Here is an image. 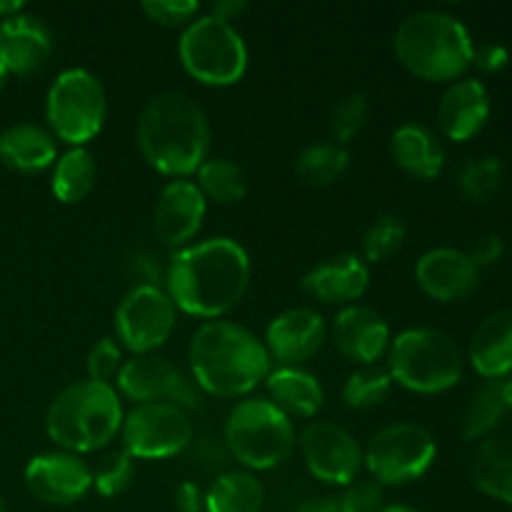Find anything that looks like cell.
I'll list each match as a JSON object with an SVG mask.
<instances>
[{
    "label": "cell",
    "mask_w": 512,
    "mask_h": 512,
    "mask_svg": "<svg viewBox=\"0 0 512 512\" xmlns=\"http://www.w3.org/2000/svg\"><path fill=\"white\" fill-rule=\"evenodd\" d=\"M248 285V250L223 235L175 250L165 265V293L195 318L220 320L243 300Z\"/></svg>",
    "instance_id": "obj_1"
},
{
    "label": "cell",
    "mask_w": 512,
    "mask_h": 512,
    "mask_svg": "<svg viewBox=\"0 0 512 512\" xmlns=\"http://www.w3.org/2000/svg\"><path fill=\"white\" fill-rule=\"evenodd\" d=\"M190 370L203 393L245 398L270 375L265 343L233 320H205L190 338Z\"/></svg>",
    "instance_id": "obj_2"
},
{
    "label": "cell",
    "mask_w": 512,
    "mask_h": 512,
    "mask_svg": "<svg viewBox=\"0 0 512 512\" xmlns=\"http://www.w3.org/2000/svg\"><path fill=\"white\" fill-rule=\"evenodd\" d=\"M135 140L150 168L170 178H188L208 160L210 123L190 95L160 93L145 103Z\"/></svg>",
    "instance_id": "obj_3"
},
{
    "label": "cell",
    "mask_w": 512,
    "mask_h": 512,
    "mask_svg": "<svg viewBox=\"0 0 512 512\" xmlns=\"http://www.w3.org/2000/svg\"><path fill=\"white\" fill-rule=\"evenodd\" d=\"M123 425V405L110 383L75 380L60 390L45 413V433L65 453H95L113 443Z\"/></svg>",
    "instance_id": "obj_4"
},
{
    "label": "cell",
    "mask_w": 512,
    "mask_h": 512,
    "mask_svg": "<svg viewBox=\"0 0 512 512\" xmlns=\"http://www.w3.org/2000/svg\"><path fill=\"white\" fill-rule=\"evenodd\" d=\"M393 45L405 70L433 83H455L473 65L475 45L468 28L440 10L408 15L395 30Z\"/></svg>",
    "instance_id": "obj_5"
},
{
    "label": "cell",
    "mask_w": 512,
    "mask_h": 512,
    "mask_svg": "<svg viewBox=\"0 0 512 512\" xmlns=\"http://www.w3.org/2000/svg\"><path fill=\"white\" fill-rule=\"evenodd\" d=\"M388 373L393 383L413 393H445L463 378V355L450 335L435 328H410L390 343Z\"/></svg>",
    "instance_id": "obj_6"
},
{
    "label": "cell",
    "mask_w": 512,
    "mask_h": 512,
    "mask_svg": "<svg viewBox=\"0 0 512 512\" xmlns=\"http://www.w3.org/2000/svg\"><path fill=\"white\" fill-rule=\"evenodd\" d=\"M293 420L268 398H245L225 420L228 453L248 470H273L288 463L295 450Z\"/></svg>",
    "instance_id": "obj_7"
},
{
    "label": "cell",
    "mask_w": 512,
    "mask_h": 512,
    "mask_svg": "<svg viewBox=\"0 0 512 512\" xmlns=\"http://www.w3.org/2000/svg\"><path fill=\"white\" fill-rule=\"evenodd\" d=\"M178 55L183 68L203 85L238 83L248 70V45L233 23L198 15L178 40Z\"/></svg>",
    "instance_id": "obj_8"
},
{
    "label": "cell",
    "mask_w": 512,
    "mask_h": 512,
    "mask_svg": "<svg viewBox=\"0 0 512 512\" xmlns=\"http://www.w3.org/2000/svg\"><path fill=\"white\" fill-rule=\"evenodd\" d=\"M105 115L108 98L98 75L85 68H68L53 80L45 100V118L63 143L85 148L100 133Z\"/></svg>",
    "instance_id": "obj_9"
},
{
    "label": "cell",
    "mask_w": 512,
    "mask_h": 512,
    "mask_svg": "<svg viewBox=\"0 0 512 512\" xmlns=\"http://www.w3.org/2000/svg\"><path fill=\"white\" fill-rule=\"evenodd\" d=\"M438 445L418 423H393L380 428L363 450V465L375 483L405 485L423 478L435 463Z\"/></svg>",
    "instance_id": "obj_10"
},
{
    "label": "cell",
    "mask_w": 512,
    "mask_h": 512,
    "mask_svg": "<svg viewBox=\"0 0 512 512\" xmlns=\"http://www.w3.org/2000/svg\"><path fill=\"white\" fill-rule=\"evenodd\" d=\"M120 438L135 460L173 458L193 443V420L173 403L135 405L123 415Z\"/></svg>",
    "instance_id": "obj_11"
},
{
    "label": "cell",
    "mask_w": 512,
    "mask_h": 512,
    "mask_svg": "<svg viewBox=\"0 0 512 512\" xmlns=\"http://www.w3.org/2000/svg\"><path fill=\"white\" fill-rule=\"evenodd\" d=\"M175 330V305L158 285H135L115 310V333L133 355H148L165 345Z\"/></svg>",
    "instance_id": "obj_12"
},
{
    "label": "cell",
    "mask_w": 512,
    "mask_h": 512,
    "mask_svg": "<svg viewBox=\"0 0 512 512\" xmlns=\"http://www.w3.org/2000/svg\"><path fill=\"white\" fill-rule=\"evenodd\" d=\"M305 468L323 485L348 488L363 470V448L350 430L333 420H313L298 435Z\"/></svg>",
    "instance_id": "obj_13"
},
{
    "label": "cell",
    "mask_w": 512,
    "mask_h": 512,
    "mask_svg": "<svg viewBox=\"0 0 512 512\" xmlns=\"http://www.w3.org/2000/svg\"><path fill=\"white\" fill-rule=\"evenodd\" d=\"M118 393L133 400L135 405L145 403H173L183 410L200 408V393L195 380L185 378L183 370L160 355H133L120 368Z\"/></svg>",
    "instance_id": "obj_14"
},
{
    "label": "cell",
    "mask_w": 512,
    "mask_h": 512,
    "mask_svg": "<svg viewBox=\"0 0 512 512\" xmlns=\"http://www.w3.org/2000/svg\"><path fill=\"white\" fill-rule=\"evenodd\" d=\"M30 495L45 505H75L93 490V468L75 453H43L25 465Z\"/></svg>",
    "instance_id": "obj_15"
},
{
    "label": "cell",
    "mask_w": 512,
    "mask_h": 512,
    "mask_svg": "<svg viewBox=\"0 0 512 512\" xmlns=\"http://www.w3.org/2000/svg\"><path fill=\"white\" fill-rule=\"evenodd\" d=\"M205 210H208V200L200 193L195 180H170L160 190L153 210L155 238L173 250L185 248L198 235L205 220Z\"/></svg>",
    "instance_id": "obj_16"
},
{
    "label": "cell",
    "mask_w": 512,
    "mask_h": 512,
    "mask_svg": "<svg viewBox=\"0 0 512 512\" xmlns=\"http://www.w3.org/2000/svg\"><path fill=\"white\" fill-rule=\"evenodd\" d=\"M325 338H328V325L323 315L315 313L313 308H290L270 320L263 343L270 360L298 368L323 348Z\"/></svg>",
    "instance_id": "obj_17"
},
{
    "label": "cell",
    "mask_w": 512,
    "mask_h": 512,
    "mask_svg": "<svg viewBox=\"0 0 512 512\" xmlns=\"http://www.w3.org/2000/svg\"><path fill=\"white\" fill-rule=\"evenodd\" d=\"M415 280L433 300L455 303L478 290L480 268L465 250L433 248L415 263Z\"/></svg>",
    "instance_id": "obj_18"
},
{
    "label": "cell",
    "mask_w": 512,
    "mask_h": 512,
    "mask_svg": "<svg viewBox=\"0 0 512 512\" xmlns=\"http://www.w3.org/2000/svg\"><path fill=\"white\" fill-rule=\"evenodd\" d=\"M335 348L358 365H375L390 343V325L368 305H345L333 320Z\"/></svg>",
    "instance_id": "obj_19"
},
{
    "label": "cell",
    "mask_w": 512,
    "mask_h": 512,
    "mask_svg": "<svg viewBox=\"0 0 512 512\" xmlns=\"http://www.w3.org/2000/svg\"><path fill=\"white\" fill-rule=\"evenodd\" d=\"M370 288V268L360 255L340 253L320 260L303 278V290L325 305H355Z\"/></svg>",
    "instance_id": "obj_20"
},
{
    "label": "cell",
    "mask_w": 512,
    "mask_h": 512,
    "mask_svg": "<svg viewBox=\"0 0 512 512\" xmlns=\"http://www.w3.org/2000/svg\"><path fill=\"white\" fill-rule=\"evenodd\" d=\"M53 53L48 25L35 15H10L0 20V63L8 73L30 75L45 65Z\"/></svg>",
    "instance_id": "obj_21"
},
{
    "label": "cell",
    "mask_w": 512,
    "mask_h": 512,
    "mask_svg": "<svg viewBox=\"0 0 512 512\" xmlns=\"http://www.w3.org/2000/svg\"><path fill=\"white\" fill-rule=\"evenodd\" d=\"M490 118L488 88L478 78H460L450 83L438 103V125L450 140L465 143L485 128Z\"/></svg>",
    "instance_id": "obj_22"
},
{
    "label": "cell",
    "mask_w": 512,
    "mask_h": 512,
    "mask_svg": "<svg viewBox=\"0 0 512 512\" xmlns=\"http://www.w3.org/2000/svg\"><path fill=\"white\" fill-rule=\"evenodd\" d=\"M468 355L485 380L508 378L512 373V310H498L478 325Z\"/></svg>",
    "instance_id": "obj_23"
},
{
    "label": "cell",
    "mask_w": 512,
    "mask_h": 512,
    "mask_svg": "<svg viewBox=\"0 0 512 512\" xmlns=\"http://www.w3.org/2000/svg\"><path fill=\"white\" fill-rule=\"evenodd\" d=\"M390 155L395 165L420 180H433L443 173L445 150L438 135L420 123H403L393 130Z\"/></svg>",
    "instance_id": "obj_24"
},
{
    "label": "cell",
    "mask_w": 512,
    "mask_h": 512,
    "mask_svg": "<svg viewBox=\"0 0 512 512\" xmlns=\"http://www.w3.org/2000/svg\"><path fill=\"white\" fill-rule=\"evenodd\" d=\"M265 385H268L270 403L288 418H313L323 408V385L313 373L303 368L280 365V368L270 370Z\"/></svg>",
    "instance_id": "obj_25"
},
{
    "label": "cell",
    "mask_w": 512,
    "mask_h": 512,
    "mask_svg": "<svg viewBox=\"0 0 512 512\" xmlns=\"http://www.w3.org/2000/svg\"><path fill=\"white\" fill-rule=\"evenodd\" d=\"M58 158L55 138L33 123L10 125L0 133V160L18 173H40Z\"/></svg>",
    "instance_id": "obj_26"
},
{
    "label": "cell",
    "mask_w": 512,
    "mask_h": 512,
    "mask_svg": "<svg viewBox=\"0 0 512 512\" xmlns=\"http://www.w3.org/2000/svg\"><path fill=\"white\" fill-rule=\"evenodd\" d=\"M473 480L480 493L512 505V435H495L478 448Z\"/></svg>",
    "instance_id": "obj_27"
},
{
    "label": "cell",
    "mask_w": 512,
    "mask_h": 512,
    "mask_svg": "<svg viewBox=\"0 0 512 512\" xmlns=\"http://www.w3.org/2000/svg\"><path fill=\"white\" fill-rule=\"evenodd\" d=\"M265 488L248 470H230L218 475L203 495L205 512H260Z\"/></svg>",
    "instance_id": "obj_28"
},
{
    "label": "cell",
    "mask_w": 512,
    "mask_h": 512,
    "mask_svg": "<svg viewBox=\"0 0 512 512\" xmlns=\"http://www.w3.org/2000/svg\"><path fill=\"white\" fill-rule=\"evenodd\" d=\"M95 175H98L95 155L88 148H70L55 160L50 190L60 203H80L93 190Z\"/></svg>",
    "instance_id": "obj_29"
},
{
    "label": "cell",
    "mask_w": 512,
    "mask_h": 512,
    "mask_svg": "<svg viewBox=\"0 0 512 512\" xmlns=\"http://www.w3.org/2000/svg\"><path fill=\"white\" fill-rule=\"evenodd\" d=\"M200 193L205 200H215L220 205L238 203L248 193V175L235 160L230 158H208L198 168Z\"/></svg>",
    "instance_id": "obj_30"
},
{
    "label": "cell",
    "mask_w": 512,
    "mask_h": 512,
    "mask_svg": "<svg viewBox=\"0 0 512 512\" xmlns=\"http://www.w3.org/2000/svg\"><path fill=\"white\" fill-rule=\"evenodd\" d=\"M505 413H508V405L503 398V385H500V380H488L475 390L468 408H465L460 438L468 440V443L485 438L490 430H495V425L503 420Z\"/></svg>",
    "instance_id": "obj_31"
},
{
    "label": "cell",
    "mask_w": 512,
    "mask_h": 512,
    "mask_svg": "<svg viewBox=\"0 0 512 512\" xmlns=\"http://www.w3.org/2000/svg\"><path fill=\"white\" fill-rule=\"evenodd\" d=\"M348 163L350 155L343 145L333 143V140H323V143L308 145L300 153L298 163H295V173L305 185L325 188V185H333L348 170Z\"/></svg>",
    "instance_id": "obj_32"
},
{
    "label": "cell",
    "mask_w": 512,
    "mask_h": 512,
    "mask_svg": "<svg viewBox=\"0 0 512 512\" xmlns=\"http://www.w3.org/2000/svg\"><path fill=\"white\" fill-rule=\"evenodd\" d=\"M393 388L388 368L380 365H360L355 373L348 375L343 385V403L353 410H370L383 403Z\"/></svg>",
    "instance_id": "obj_33"
},
{
    "label": "cell",
    "mask_w": 512,
    "mask_h": 512,
    "mask_svg": "<svg viewBox=\"0 0 512 512\" xmlns=\"http://www.w3.org/2000/svg\"><path fill=\"white\" fill-rule=\"evenodd\" d=\"M505 168L500 163V158L495 155H483V158H475L460 170L458 185L463 190V195H468L475 203H483V200H490L503 185Z\"/></svg>",
    "instance_id": "obj_34"
},
{
    "label": "cell",
    "mask_w": 512,
    "mask_h": 512,
    "mask_svg": "<svg viewBox=\"0 0 512 512\" xmlns=\"http://www.w3.org/2000/svg\"><path fill=\"white\" fill-rule=\"evenodd\" d=\"M135 478V458L125 448L110 450L93 470V488L103 498H115L125 493Z\"/></svg>",
    "instance_id": "obj_35"
},
{
    "label": "cell",
    "mask_w": 512,
    "mask_h": 512,
    "mask_svg": "<svg viewBox=\"0 0 512 512\" xmlns=\"http://www.w3.org/2000/svg\"><path fill=\"white\" fill-rule=\"evenodd\" d=\"M405 243V223L398 215H383L368 228L363 238L365 263H383L393 258Z\"/></svg>",
    "instance_id": "obj_36"
},
{
    "label": "cell",
    "mask_w": 512,
    "mask_h": 512,
    "mask_svg": "<svg viewBox=\"0 0 512 512\" xmlns=\"http://www.w3.org/2000/svg\"><path fill=\"white\" fill-rule=\"evenodd\" d=\"M370 115V100L363 93H350L340 100L330 113V133H333V143L343 145L350 143L360 130L365 128Z\"/></svg>",
    "instance_id": "obj_37"
},
{
    "label": "cell",
    "mask_w": 512,
    "mask_h": 512,
    "mask_svg": "<svg viewBox=\"0 0 512 512\" xmlns=\"http://www.w3.org/2000/svg\"><path fill=\"white\" fill-rule=\"evenodd\" d=\"M85 368H88L90 380H95V383H110L113 378H118L120 368H123V350H120V345L113 338H100L90 348Z\"/></svg>",
    "instance_id": "obj_38"
},
{
    "label": "cell",
    "mask_w": 512,
    "mask_h": 512,
    "mask_svg": "<svg viewBox=\"0 0 512 512\" xmlns=\"http://www.w3.org/2000/svg\"><path fill=\"white\" fill-rule=\"evenodd\" d=\"M198 10L200 5L195 0H145L143 3V13L148 15V20L165 28H180V25L188 28Z\"/></svg>",
    "instance_id": "obj_39"
},
{
    "label": "cell",
    "mask_w": 512,
    "mask_h": 512,
    "mask_svg": "<svg viewBox=\"0 0 512 512\" xmlns=\"http://www.w3.org/2000/svg\"><path fill=\"white\" fill-rule=\"evenodd\" d=\"M338 508L340 512H383V485L375 480H355L345 488L343 498L338 500Z\"/></svg>",
    "instance_id": "obj_40"
},
{
    "label": "cell",
    "mask_w": 512,
    "mask_h": 512,
    "mask_svg": "<svg viewBox=\"0 0 512 512\" xmlns=\"http://www.w3.org/2000/svg\"><path fill=\"white\" fill-rule=\"evenodd\" d=\"M130 270L140 280L138 285H158L160 288V280H165V268L158 263V255H153L150 250H138L130 258Z\"/></svg>",
    "instance_id": "obj_41"
},
{
    "label": "cell",
    "mask_w": 512,
    "mask_h": 512,
    "mask_svg": "<svg viewBox=\"0 0 512 512\" xmlns=\"http://www.w3.org/2000/svg\"><path fill=\"white\" fill-rule=\"evenodd\" d=\"M508 60L510 55L503 45H493V43L480 45V48H475L473 53V65L483 70V73H500V70L508 65Z\"/></svg>",
    "instance_id": "obj_42"
},
{
    "label": "cell",
    "mask_w": 512,
    "mask_h": 512,
    "mask_svg": "<svg viewBox=\"0 0 512 512\" xmlns=\"http://www.w3.org/2000/svg\"><path fill=\"white\" fill-rule=\"evenodd\" d=\"M503 253H505V245L503 240H500V235L490 233V235H483V238L473 245V250H470L468 255L473 258V263L478 265V268H483V265L498 263V260L503 258Z\"/></svg>",
    "instance_id": "obj_43"
},
{
    "label": "cell",
    "mask_w": 512,
    "mask_h": 512,
    "mask_svg": "<svg viewBox=\"0 0 512 512\" xmlns=\"http://www.w3.org/2000/svg\"><path fill=\"white\" fill-rule=\"evenodd\" d=\"M175 512H203V495L198 485L183 483L175 490Z\"/></svg>",
    "instance_id": "obj_44"
},
{
    "label": "cell",
    "mask_w": 512,
    "mask_h": 512,
    "mask_svg": "<svg viewBox=\"0 0 512 512\" xmlns=\"http://www.w3.org/2000/svg\"><path fill=\"white\" fill-rule=\"evenodd\" d=\"M245 8H248V3H245V0H218V3L210 5V15L225 20V23H233V20L238 18Z\"/></svg>",
    "instance_id": "obj_45"
},
{
    "label": "cell",
    "mask_w": 512,
    "mask_h": 512,
    "mask_svg": "<svg viewBox=\"0 0 512 512\" xmlns=\"http://www.w3.org/2000/svg\"><path fill=\"white\" fill-rule=\"evenodd\" d=\"M293 512H340L338 500L330 495H320V498H308L298 505Z\"/></svg>",
    "instance_id": "obj_46"
},
{
    "label": "cell",
    "mask_w": 512,
    "mask_h": 512,
    "mask_svg": "<svg viewBox=\"0 0 512 512\" xmlns=\"http://www.w3.org/2000/svg\"><path fill=\"white\" fill-rule=\"evenodd\" d=\"M23 10L20 0H0V18H10V15H18Z\"/></svg>",
    "instance_id": "obj_47"
},
{
    "label": "cell",
    "mask_w": 512,
    "mask_h": 512,
    "mask_svg": "<svg viewBox=\"0 0 512 512\" xmlns=\"http://www.w3.org/2000/svg\"><path fill=\"white\" fill-rule=\"evenodd\" d=\"M500 385H503V398H505V405L512 408V375L508 380H500Z\"/></svg>",
    "instance_id": "obj_48"
},
{
    "label": "cell",
    "mask_w": 512,
    "mask_h": 512,
    "mask_svg": "<svg viewBox=\"0 0 512 512\" xmlns=\"http://www.w3.org/2000/svg\"><path fill=\"white\" fill-rule=\"evenodd\" d=\"M383 512H420L418 508H413V505H385Z\"/></svg>",
    "instance_id": "obj_49"
},
{
    "label": "cell",
    "mask_w": 512,
    "mask_h": 512,
    "mask_svg": "<svg viewBox=\"0 0 512 512\" xmlns=\"http://www.w3.org/2000/svg\"><path fill=\"white\" fill-rule=\"evenodd\" d=\"M8 68H5V65L3 63H0V90H3L5 88V83H8Z\"/></svg>",
    "instance_id": "obj_50"
},
{
    "label": "cell",
    "mask_w": 512,
    "mask_h": 512,
    "mask_svg": "<svg viewBox=\"0 0 512 512\" xmlns=\"http://www.w3.org/2000/svg\"><path fill=\"white\" fill-rule=\"evenodd\" d=\"M0 512H8V508H5V503H3V498H0Z\"/></svg>",
    "instance_id": "obj_51"
}]
</instances>
